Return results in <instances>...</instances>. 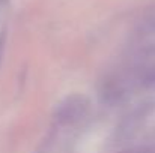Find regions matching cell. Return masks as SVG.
Returning a JSON list of instances; mask_svg holds the SVG:
<instances>
[{"label": "cell", "instance_id": "6da1fadb", "mask_svg": "<svg viewBox=\"0 0 155 153\" xmlns=\"http://www.w3.org/2000/svg\"><path fill=\"white\" fill-rule=\"evenodd\" d=\"M89 111V101L81 95L68 96L56 110V120L63 125H75L78 123Z\"/></svg>", "mask_w": 155, "mask_h": 153}, {"label": "cell", "instance_id": "7a4b0ae2", "mask_svg": "<svg viewBox=\"0 0 155 153\" xmlns=\"http://www.w3.org/2000/svg\"><path fill=\"white\" fill-rule=\"evenodd\" d=\"M148 84H151V86H155V69L151 72V75L148 77Z\"/></svg>", "mask_w": 155, "mask_h": 153}]
</instances>
